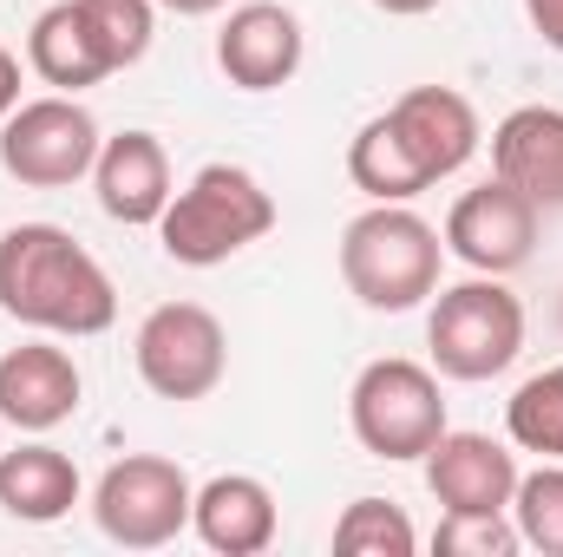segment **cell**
Returning a JSON list of instances; mask_svg holds the SVG:
<instances>
[{"label":"cell","mask_w":563,"mask_h":557,"mask_svg":"<svg viewBox=\"0 0 563 557\" xmlns=\"http://www.w3.org/2000/svg\"><path fill=\"white\" fill-rule=\"evenodd\" d=\"M0 315L33 335L92 341L119 321V288L73 230L13 223L0 230Z\"/></svg>","instance_id":"1"},{"label":"cell","mask_w":563,"mask_h":557,"mask_svg":"<svg viewBox=\"0 0 563 557\" xmlns=\"http://www.w3.org/2000/svg\"><path fill=\"white\" fill-rule=\"evenodd\" d=\"M445 237L407 204H367L341 230V282L374 315H407L439 295Z\"/></svg>","instance_id":"2"},{"label":"cell","mask_w":563,"mask_h":557,"mask_svg":"<svg viewBox=\"0 0 563 557\" xmlns=\"http://www.w3.org/2000/svg\"><path fill=\"white\" fill-rule=\"evenodd\" d=\"M269 230H276V197L243 164H203L184 190H170L157 217V243L184 270H217L250 243H263Z\"/></svg>","instance_id":"3"},{"label":"cell","mask_w":563,"mask_h":557,"mask_svg":"<svg viewBox=\"0 0 563 557\" xmlns=\"http://www.w3.org/2000/svg\"><path fill=\"white\" fill-rule=\"evenodd\" d=\"M426 348L445 381H498L525 354V302L505 276H472L432 295Z\"/></svg>","instance_id":"4"},{"label":"cell","mask_w":563,"mask_h":557,"mask_svg":"<svg viewBox=\"0 0 563 557\" xmlns=\"http://www.w3.org/2000/svg\"><path fill=\"white\" fill-rule=\"evenodd\" d=\"M347 426L354 439L387 459V466H407L426 459L445 433V394H439V368H420L407 354H380L354 374L347 387Z\"/></svg>","instance_id":"5"},{"label":"cell","mask_w":563,"mask_h":557,"mask_svg":"<svg viewBox=\"0 0 563 557\" xmlns=\"http://www.w3.org/2000/svg\"><path fill=\"white\" fill-rule=\"evenodd\" d=\"M190 505H197V485L164 452H125L92 485V518L125 551H164V545H177L190 532Z\"/></svg>","instance_id":"6"},{"label":"cell","mask_w":563,"mask_h":557,"mask_svg":"<svg viewBox=\"0 0 563 557\" xmlns=\"http://www.w3.org/2000/svg\"><path fill=\"white\" fill-rule=\"evenodd\" d=\"M99 119L79 106V92H46V99H20L0 119V171L26 190H66L79 177H92L99 157Z\"/></svg>","instance_id":"7"},{"label":"cell","mask_w":563,"mask_h":557,"mask_svg":"<svg viewBox=\"0 0 563 557\" xmlns=\"http://www.w3.org/2000/svg\"><path fill=\"white\" fill-rule=\"evenodd\" d=\"M132 361L157 401H203L230 374V335L203 302H157L132 335Z\"/></svg>","instance_id":"8"},{"label":"cell","mask_w":563,"mask_h":557,"mask_svg":"<svg viewBox=\"0 0 563 557\" xmlns=\"http://www.w3.org/2000/svg\"><path fill=\"white\" fill-rule=\"evenodd\" d=\"M538 204L525 190H511L505 177L465 190L452 210H445V250L472 270V276H511L531 263L538 250Z\"/></svg>","instance_id":"9"},{"label":"cell","mask_w":563,"mask_h":557,"mask_svg":"<svg viewBox=\"0 0 563 557\" xmlns=\"http://www.w3.org/2000/svg\"><path fill=\"white\" fill-rule=\"evenodd\" d=\"M308 33L282 0H243L230 7L223 33H217V66L236 92H276L301 73Z\"/></svg>","instance_id":"10"},{"label":"cell","mask_w":563,"mask_h":557,"mask_svg":"<svg viewBox=\"0 0 563 557\" xmlns=\"http://www.w3.org/2000/svg\"><path fill=\"white\" fill-rule=\"evenodd\" d=\"M426 492L439 499V512H511L518 492V452L492 433H439V446L420 459Z\"/></svg>","instance_id":"11"},{"label":"cell","mask_w":563,"mask_h":557,"mask_svg":"<svg viewBox=\"0 0 563 557\" xmlns=\"http://www.w3.org/2000/svg\"><path fill=\"white\" fill-rule=\"evenodd\" d=\"M79 361L53 341H20L0 354V419L13 433H53L79 414Z\"/></svg>","instance_id":"12"},{"label":"cell","mask_w":563,"mask_h":557,"mask_svg":"<svg viewBox=\"0 0 563 557\" xmlns=\"http://www.w3.org/2000/svg\"><path fill=\"white\" fill-rule=\"evenodd\" d=\"M92 190H99V210L125 230H157L164 204H170V157L157 132H119V139L99 144L92 157Z\"/></svg>","instance_id":"13"},{"label":"cell","mask_w":563,"mask_h":557,"mask_svg":"<svg viewBox=\"0 0 563 557\" xmlns=\"http://www.w3.org/2000/svg\"><path fill=\"white\" fill-rule=\"evenodd\" d=\"M190 532H197L217 557H263L282 532L276 492H269L256 472H217V479L197 485Z\"/></svg>","instance_id":"14"},{"label":"cell","mask_w":563,"mask_h":557,"mask_svg":"<svg viewBox=\"0 0 563 557\" xmlns=\"http://www.w3.org/2000/svg\"><path fill=\"white\" fill-rule=\"evenodd\" d=\"M387 119H394L400 139L413 144V157L426 164L432 184L452 177V171H465V164L478 157V144H485L472 99L452 92V86H413V92H400V99L387 106Z\"/></svg>","instance_id":"15"},{"label":"cell","mask_w":563,"mask_h":557,"mask_svg":"<svg viewBox=\"0 0 563 557\" xmlns=\"http://www.w3.org/2000/svg\"><path fill=\"white\" fill-rule=\"evenodd\" d=\"M492 177L525 190L538 210H563V112L518 106L492 125Z\"/></svg>","instance_id":"16"},{"label":"cell","mask_w":563,"mask_h":557,"mask_svg":"<svg viewBox=\"0 0 563 557\" xmlns=\"http://www.w3.org/2000/svg\"><path fill=\"white\" fill-rule=\"evenodd\" d=\"M26 66L53 92H86V86L112 79V59H106V46H99V33H92V20H86L79 0L40 7V20L26 26Z\"/></svg>","instance_id":"17"},{"label":"cell","mask_w":563,"mask_h":557,"mask_svg":"<svg viewBox=\"0 0 563 557\" xmlns=\"http://www.w3.org/2000/svg\"><path fill=\"white\" fill-rule=\"evenodd\" d=\"M79 466L46 446V439H26L13 452H0V512L20 518V525H59L73 505H79Z\"/></svg>","instance_id":"18"},{"label":"cell","mask_w":563,"mask_h":557,"mask_svg":"<svg viewBox=\"0 0 563 557\" xmlns=\"http://www.w3.org/2000/svg\"><path fill=\"white\" fill-rule=\"evenodd\" d=\"M347 177H354V190L367 204H413L420 190H432L426 164L413 157V144L394 132L387 112L354 132V144H347Z\"/></svg>","instance_id":"19"},{"label":"cell","mask_w":563,"mask_h":557,"mask_svg":"<svg viewBox=\"0 0 563 557\" xmlns=\"http://www.w3.org/2000/svg\"><path fill=\"white\" fill-rule=\"evenodd\" d=\"M505 433H511L518 452L563 459V368L531 374V381L505 401Z\"/></svg>","instance_id":"20"},{"label":"cell","mask_w":563,"mask_h":557,"mask_svg":"<svg viewBox=\"0 0 563 557\" xmlns=\"http://www.w3.org/2000/svg\"><path fill=\"white\" fill-rule=\"evenodd\" d=\"M334 551L341 557H413L420 551V532H413V518L394 499H354L334 518Z\"/></svg>","instance_id":"21"},{"label":"cell","mask_w":563,"mask_h":557,"mask_svg":"<svg viewBox=\"0 0 563 557\" xmlns=\"http://www.w3.org/2000/svg\"><path fill=\"white\" fill-rule=\"evenodd\" d=\"M511 525H518L525 551L563 557V459H544L538 472H518V492H511Z\"/></svg>","instance_id":"22"},{"label":"cell","mask_w":563,"mask_h":557,"mask_svg":"<svg viewBox=\"0 0 563 557\" xmlns=\"http://www.w3.org/2000/svg\"><path fill=\"white\" fill-rule=\"evenodd\" d=\"M79 7H86V20H92V33H99V46H106L112 73L139 66L144 53H151V33H157V0H79Z\"/></svg>","instance_id":"23"},{"label":"cell","mask_w":563,"mask_h":557,"mask_svg":"<svg viewBox=\"0 0 563 557\" xmlns=\"http://www.w3.org/2000/svg\"><path fill=\"white\" fill-rule=\"evenodd\" d=\"M432 551L439 557H511L525 551L511 512H445L439 532H432Z\"/></svg>","instance_id":"24"},{"label":"cell","mask_w":563,"mask_h":557,"mask_svg":"<svg viewBox=\"0 0 563 557\" xmlns=\"http://www.w3.org/2000/svg\"><path fill=\"white\" fill-rule=\"evenodd\" d=\"M525 20L551 53H563V0H525Z\"/></svg>","instance_id":"25"},{"label":"cell","mask_w":563,"mask_h":557,"mask_svg":"<svg viewBox=\"0 0 563 557\" xmlns=\"http://www.w3.org/2000/svg\"><path fill=\"white\" fill-rule=\"evenodd\" d=\"M20 106V59L7 53V40H0V119Z\"/></svg>","instance_id":"26"},{"label":"cell","mask_w":563,"mask_h":557,"mask_svg":"<svg viewBox=\"0 0 563 557\" xmlns=\"http://www.w3.org/2000/svg\"><path fill=\"white\" fill-rule=\"evenodd\" d=\"M164 13H184V20H203V13H223L230 0H157Z\"/></svg>","instance_id":"27"},{"label":"cell","mask_w":563,"mask_h":557,"mask_svg":"<svg viewBox=\"0 0 563 557\" xmlns=\"http://www.w3.org/2000/svg\"><path fill=\"white\" fill-rule=\"evenodd\" d=\"M380 13H394V20H420V13H432V7H445V0H374Z\"/></svg>","instance_id":"28"}]
</instances>
